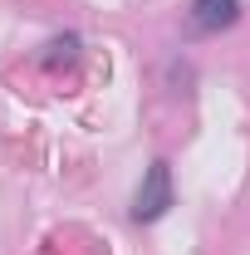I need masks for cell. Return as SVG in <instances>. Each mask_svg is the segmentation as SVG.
<instances>
[{
	"label": "cell",
	"mask_w": 250,
	"mask_h": 255,
	"mask_svg": "<svg viewBox=\"0 0 250 255\" xmlns=\"http://www.w3.org/2000/svg\"><path fill=\"white\" fill-rule=\"evenodd\" d=\"M241 20V0H191V30L221 34Z\"/></svg>",
	"instance_id": "cell-2"
},
{
	"label": "cell",
	"mask_w": 250,
	"mask_h": 255,
	"mask_svg": "<svg viewBox=\"0 0 250 255\" xmlns=\"http://www.w3.org/2000/svg\"><path fill=\"white\" fill-rule=\"evenodd\" d=\"M172 211V167L157 157L147 172H142V182H137V196H132V221H142V226H152L162 221Z\"/></svg>",
	"instance_id": "cell-1"
}]
</instances>
